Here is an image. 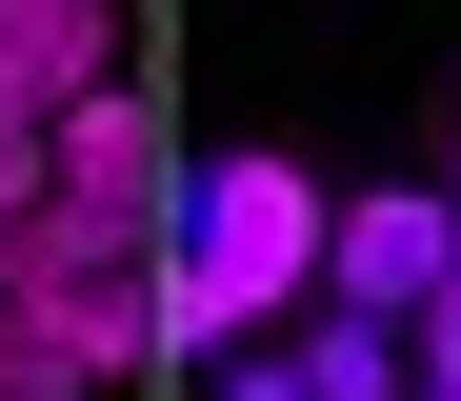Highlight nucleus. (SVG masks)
<instances>
[{
	"instance_id": "0eeeda50",
	"label": "nucleus",
	"mask_w": 461,
	"mask_h": 401,
	"mask_svg": "<svg viewBox=\"0 0 461 401\" xmlns=\"http://www.w3.org/2000/svg\"><path fill=\"white\" fill-rule=\"evenodd\" d=\"M201 381H221V401H301V361H281V342H221Z\"/></svg>"
},
{
	"instance_id": "9d476101",
	"label": "nucleus",
	"mask_w": 461,
	"mask_h": 401,
	"mask_svg": "<svg viewBox=\"0 0 461 401\" xmlns=\"http://www.w3.org/2000/svg\"><path fill=\"white\" fill-rule=\"evenodd\" d=\"M402 401H461V381H402Z\"/></svg>"
},
{
	"instance_id": "1a4fd4ad",
	"label": "nucleus",
	"mask_w": 461,
	"mask_h": 401,
	"mask_svg": "<svg viewBox=\"0 0 461 401\" xmlns=\"http://www.w3.org/2000/svg\"><path fill=\"white\" fill-rule=\"evenodd\" d=\"M0 301H21V221H0Z\"/></svg>"
},
{
	"instance_id": "7ed1b4c3",
	"label": "nucleus",
	"mask_w": 461,
	"mask_h": 401,
	"mask_svg": "<svg viewBox=\"0 0 461 401\" xmlns=\"http://www.w3.org/2000/svg\"><path fill=\"white\" fill-rule=\"evenodd\" d=\"M441 261H461V201H441V181L321 201V301H361V321H421V301H441Z\"/></svg>"
},
{
	"instance_id": "9b49d317",
	"label": "nucleus",
	"mask_w": 461,
	"mask_h": 401,
	"mask_svg": "<svg viewBox=\"0 0 461 401\" xmlns=\"http://www.w3.org/2000/svg\"><path fill=\"white\" fill-rule=\"evenodd\" d=\"M441 201H461V160H441Z\"/></svg>"
},
{
	"instance_id": "20e7f679",
	"label": "nucleus",
	"mask_w": 461,
	"mask_h": 401,
	"mask_svg": "<svg viewBox=\"0 0 461 401\" xmlns=\"http://www.w3.org/2000/svg\"><path fill=\"white\" fill-rule=\"evenodd\" d=\"M0 80L60 121V101H101L121 80V0H0Z\"/></svg>"
},
{
	"instance_id": "f257e3e1",
	"label": "nucleus",
	"mask_w": 461,
	"mask_h": 401,
	"mask_svg": "<svg viewBox=\"0 0 461 401\" xmlns=\"http://www.w3.org/2000/svg\"><path fill=\"white\" fill-rule=\"evenodd\" d=\"M301 301H321V160H281V141L181 160V221H161V261H140L161 361H221V342H261Z\"/></svg>"
},
{
	"instance_id": "39448f33",
	"label": "nucleus",
	"mask_w": 461,
	"mask_h": 401,
	"mask_svg": "<svg viewBox=\"0 0 461 401\" xmlns=\"http://www.w3.org/2000/svg\"><path fill=\"white\" fill-rule=\"evenodd\" d=\"M281 361H301V401H402V381H421V361H402V321H361V301H321Z\"/></svg>"
},
{
	"instance_id": "6e6552de",
	"label": "nucleus",
	"mask_w": 461,
	"mask_h": 401,
	"mask_svg": "<svg viewBox=\"0 0 461 401\" xmlns=\"http://www.w3.org/2000/svg\"><path fill=\"white\" fill-rule=\"evenodd\" d=\"M402 361H421V381H461V261H441V301L402 321Z\"/></svg>"
},
{
	"instance_id": "423d86ee",
	"label": "nucleus",
	"mask_w": 461,
	"mask_h": 401,
	"mask_svg": "<svg viewBox=\"0 0 461 401\" xmlns=\"http://www.w3.org/2000/svg\"><path fill=\"white\" fill-rule=\"evenodd\" d=\"M41 141H60V121L21 101V80H0V221H21V201H41Z\"/></svg>"
},
{
	"instance_id": "f03ea898",
	"label": "nucleus",
	"mask_w": 461,
	"mask_h": 401,
	"mask_svg": "<svg viewBox=\"0 0 461 401\" xmlns=\"http://www.w3.org/2000/svg\"><path fill=\"white\" fill-rule=\"evenodd\" d=\"M121 361H161L140 261H121V281H21V301H0V401H101Z\"/></svg>"
}]
</instances>
